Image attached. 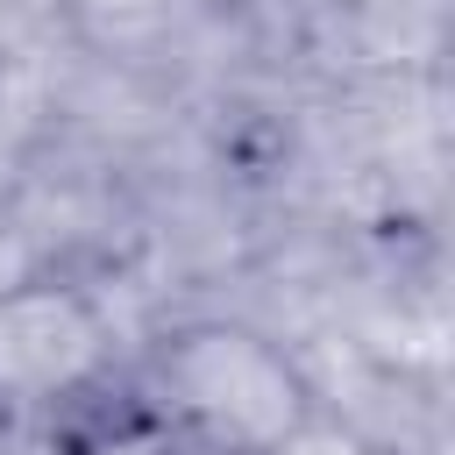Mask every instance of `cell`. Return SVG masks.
I'll use <instances>...</instances> for the list:
<instances>
[{
    "mask_svg": "<svg viewBox=\"0 0 455 455\" xmlns=\"http://www.w3.org/2000/svg\"><path fill=\"white\" fill-rule=\"evenodd\" d=\"M149 405L164 427L192 434L206 455H270L299 441L313 391L270 334L206 320V327L164 334L149 363Z\"/></svg>",
    "mask_w": 455,
    "mask_h": 455,
    "instance_id": "1",
    "label": "cell"
}]
</instances>
